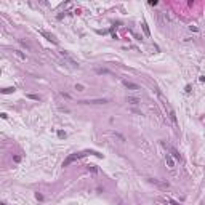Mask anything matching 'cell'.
Here are the masks:
<instances>
[{
    "mask_svg": "<svg viewBox=\"0 0 205 205\" xmlns=\"http://www.w3.org/2000/svg\"><path fill=\"white\" fill-rule=\"evenodd\" d=\"M157 96H159V100L160 102H162V106H163V109H165V112H167V115H168V119L173 122L175 125H178V119H176V114H175V109L172 107V104L168 102V100H167L165 96H163L160 91H157Z\"/></svg>",
    "mask_w": 205,
    "mask_h": 205,
    "instance_id": "cell-1",
    "label": "cell"
},
{
    "mask_svg": "<svg viewBox=\"0 0 205 205\" xmlns=\"http://www.w3.org/2000/svg\"><path fill=\"white\" fill-rule=\"evenodd\" d=\"M95 151H87V152H78V154H72V155H69L66 160H64V163H63V167H67L69 163H72L74 160H77V159H80V157H85V155H88V154H93Z\"/></svg>",
    "mask_w": 205,
    "mask_h": 205,
    "instance_id": "cell-2",
    "label": "cell"
},
{
    "mask_svg": "<svg viewBox=\"0 0 205 205\" xmlns=\"http://www.w3.org/2000/svg\"><path fill=\"white\" fill-rule=\"evenodd\" d=\"M149 183L155 184V186L160 187V189H168V187H170V184L167 183V181H160V179H155V178H151V179H149Z\"/></svg>",
    "mask_w": 205,
    "mask_h": 205,
    "instance_id": "cell-3",
    "label": "cell"
},
{
    "mask_svg": "<svg viewBox=\"0 0 205 205\" xmlns=\"http://www.w3.org/2000/svg\"><path fill=\"white\" fill-rule=\"evenodd\" d=\"M40 35H42V37H45L47 40H50L51 43H54V45H56V43H58V40L54 39V35H53V34H48V32H47V30H40Z\"/></svg>",
    "mask_w": 205,
    "mask_h": 205,
    "instance_id": "cell-4",
    "label": "cell"
},
{
    "mask_svg": "<svg viewBox=\"0 0 205 205\" xmlns=\"http://www.w3.org/2000/svg\"><path fill=\"white\" fill-rule=\"evenodd\" d=\"M165 162H167V165H168V168H170V170L175 168V159H173L170 154H165Z\"/></svg>",
    "mask_w": 205,
    "mask_h": 205,
    "instance_id": "cell-5",
    "label": "cell"
},
{
    "mask_svg": "<svg viewBox=\"0 0 205 205\" xmlns=\"http://www.w3.org/2000/svg\"><path fill=\"white\" fill-rule=\"evenodd\" d=\"M168 149H170V155H172L175 160H179V162H181V155H179V152L176 151L175 148H172V146H168Z\"/></svg>",
    "mask_w": 205,
    "mask_h": 205,
    "instance_id": "cell-6",
    "label": "cell"
},
{
    "mask_svg": "<svg viewBox=\"0 0 205 205\" xmlns=\"http://www.w3.org/2000/svg\"><path fill=\"white\" fill-rule=\"evenodd\" d=\"M82 102L83 104H104V102H107V100H87Z\"/></svg>",
    "mask_w": 205,
    "mask_h": 205,
    "instance_id": "cell-7",
    "label": "cell"
},
{
    "mask_svg": "<svg viewBox=\"0 0 205 205\" xmlns=\"http://www.w3.org/2000/svg\"><path fill=\"white\" fill-rule=\"evenodd\" d=\"M124 85L128 88V90H139V87L136 83H133V82H128V80H124Z\"/></svg>",
    "mask_w": 205,
    "mask_h": 205,
    "instance_id": "cell-8",
    "label": "cell"
},
{
    "mask_svg": "<svg viewBox=\"0 0 205 205\" xmlns=\"http://www.w3.org/2000/svg\"><path fill=\"white\" fill-rule=\"evenodd\" d=\"M63 56H64V59H66V61H67V63H69V64H71V66H72V67H78V63H76V61H74L72 58H69V56H67L66 53H63Z\"/></svg>",
    "mask_w": 205,
    "mask_h": 205,
    "instance_id": "cell-9",
    "label": "cell"
},
{
    "mask_svg": "<svg viewBox=\"0 0 205 205\" xmlns=\"http://www.w3.org/2000/svg\"><path fill=\"white\" fill-rule=\"evenodd\" d=\"M13 53H15V56H16V58H19L21 61H26V54L23 53L21 50H13Z\"/></svg>",
    "mask_w": 205,
    "mask_h": 205,
    "instance_id": "cell-10",
    "label": "cell"
},
{
    "mask_svg": "<svg viewBox=\"0 0 205 205\" xmlns=\"http://www.w3.org/2000/svg\"><path fill=\"white\" fill-rule=\"evenodd\" d=\"M127 102H128V104H133V106H138V104H139V102H141V101H139L138 98H133V96H128V98H127Z\"/></svg>",
    "mask_w": 205,
    "mask_h": 205,
    "instance_id": "cell-11",
    "label": "cell"
},
{
    "mask_svg": "<svg viewBox=\"0 0 205 205\" xmlns=\"http://www.w3.org/2000/svg\"><path fill=\"white\" fill-rule=\"evenodd\" d=\"M19 43H21V45L24 47V48H27V50H32V47H30L27 42H24V40H19Z\"/></svg>",
    "mask_w": 205,
    "mask_h": 205,
    "instance_id": "cell-12",
    "label": "cell"
},
{
    "mask_svg": "<svg viewBox=\"0 0 205 205\" xmlns=\"http://www.w3.org/2000/svg\"><path fill=\"white\" fill-rule=\"evenodd\" d=\"M141 27H143V30H144V34H146V35H149V34H151V32H149V27L146 26V23H143Z\"/></svg>",
    "mask_w": 205,
    "mask_h": 205,
    "instance_id": "cell-13",
    "label": "cell"
},
{
    "mask_svg": "<svg viewBox=\"0 0 205 205\" xmlns=\"http://www.w3.org/2000/svg\"><path fill=\"white\" fill-rule=\"evenodd\" d=\"M13 91H15V88H13V87H10V88H3V90H2V93H13Z\"/></svg>",
    "mask_w": 205,
    "mask_h": 205,
    "instance_id": "cell-14",
    "label": "cell"
},
{
    "mask_svg": "<svg viewBox=\"0 0 205 205\" xmlns=\"http://www.w3.org/2000/svg\"><path fill=\"white\" fill-rule=\"evenodd\" d=\"M165 202H167V204H170V205H179L178 202H175V200H172V199H165Z\"/></svg>",
    "mask_w": 205,
    "mask_h": 205,
    "instance_id": "cell-15",
    "label": "cell"
},
{
    "mask_svg": "<svg viewBox=\"0 0 205 205\" xmlns=\"http://www.w3.org/2000/svg\"><path fill=\"white\" fill-rule=\"evenodd\" d=\"M96 74H109L107 69H96Z\"/></svg>",
    "mask_w": 205,
    "mask_h": 205,
    "instance_id": "cell-16",
    "label": "cell"
},
{
    "mask_svg": "<svg viewBox=\"0 0 205 205\" xmlns=\"http://www.w3.org/2000/svg\"><path fill=\"white\" fill-rule=\"evenodd\" d=\"M58 136H59V138H66V131L59 130V131H58Z\"/></svg>",
    "mask_w": 205,
    "mask_h": 205,
    "instance_id": "cell-17",
    "label": "cell"
},
{
    "mask_svg": "<svg viewBox=\"0 0 205 205\" xmlns=\"http://www.w3.org/2000/svg\"><path fill=\"white\" fill-rule=\"evenodd\" d=\"M27 98H30V100H40V96H37V95H27Z\"/></svg>",
    "mask_w": 205,
    "mask_h": 205,
    "instance_id": "cell-18",
    "label": "cell"
},
{
    "mask_svg": "<svg viewBox=\"0 0 205 205\" xmlns=\"http://www.w3.org/2000/svg\"><path fill=\"white\" fill-rule=\"evenodd\" d=\"M88 170H91L93 173H96V172H98V168H96V167H93V165H90V167H88Z\"/></svg>",
    "mask_w": 205,
    "mask_h": 205,
    "instance_id": "cell-19",
    "label": "cell"
},
{
    "mask_svg": "<svg viewBox=\"0 0 205 205\" xmlns=\"http://www.w3.org/2000/svg\"><path fill=\"white\" fill-rule=\"evenodd\" d=\"M76 90L77 91H83V85H76Z\"/></svg>",
    "mask_w": 205,
    "mask_h": 205,
    "instance_id": "cell-20",
    "label": "cell"
},
{
    "mask_svg": "<svg viewBox=\"0 0 205 205\" xmlns=\"http://www.w3.org/2000/svg\"><path fill=\"white\" fill-rule=\"evenodd\" d=\"M189 29H191V30H192V32H197V30H199V29H197V27H196V26H191V27H189Z\"/></svg>",
    "mask_w": 205,
    "mask_h": 205,
    "instance_id": "cell-21",
    "label": "cell"
},
{
    "mask_svg": "<svg viewBox=\"0 0 205 205\" xmlns=\"http://www.w3.org/2000/svg\"><path fill=\"white\" fill-rule=\"evenodd\" d=\"M199 80H200V82H205V76H200V77H199Z\"/></svg>",
    "mask_w": 205,
    "mask_h": 205,
    "instance_id": "cell-22",
    "label": "cell"
}]
</instances>
